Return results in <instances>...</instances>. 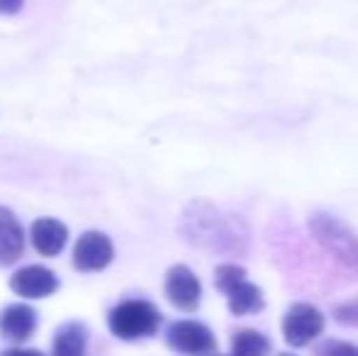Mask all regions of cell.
<instances>
[{
	"instance_id": "cell-12",
	"label": "cell",
	"mask_w": 358,
	"mask_h": 356,
	"mask_svg": "<svg viewBox=\"0 0 358 356\" xmlns=\"http://www.w3.org/2000/svg\"><path fill=\"white\" fill-rule=\"evenodd\" d=\"M24 252V227L17 215L0 205V266H13Z\"/></svg>"
},
{
	"instance_id": "cell-17",
	"label": "cell",
	"mask_w": 358,
	"mask_h": 356,
	"mask_svg": "<svg viewBox=\"0 0 358 356\" xmlns=\"http://www.w3.org/2000/svg\"><path fill=\"white\" fill-rule=\"evenodd\" d=\"M24 0H0V15H5V17H13V15H17L20 10H22Z\"/></svg>"
},
{
	"instance_id": "cell-15",
	"label": "cell",
	"mask_w": 358,
	"mask_h": 356,
	"mask_svg": "<svg viewBox=\"0 0 358 356\" xmlns=\"http://www.w3.org/2000/svg\"><path fill=\"white\" fill-rule=\"evenodd\" d=\"M334 320L346 327H358V298L334 308Z\"/></svg>"
},
{
	"instance_id": "cell-8",
	"label": "cell",
	"mask_w": 358,
	"mask_h": 356,
	"mask_svg": "<svg viewBox=\"0 0 358 356\" xmlns=\"http://www.w3.org/2000/svg\"><path fill=\"white\" fill-rule=\"evenodd\" d=\"M164 293L173 308L183 310V313H195L200 308V298H203V285L193 273V269H188L185 264H176L166 271Z\"/></svg>"
},
{
	"instance_id": "cell-18",
	"label": "cell",
	"mask_w": 358,
	"mask_h": 356,
	"mask_svg": "<svg viewBox=\"0 0 358 356\" xmlns=\"http://www.w3.org/2000/svg\"><path fill=\"white\" fill-rule=\"evenodd\" d=\"M0 356H47L39 349H24V347H10V349H3Z\"/></svg>"
},
{
	"instance_id": "cell-14",
	"label": "cell",
	"mask_w": 358,
	"mask_h": 356,
	"mask_svg": "<svg viewBox=\"0 0 358 356\" xmlns=\"http://www.w3.org/2000/svg\"><path fill=\"white\" fill-rule=\"evenodd\" d=\"M271 352V339L259 329H239L231 339V356H266Z\"/></svg>"
},
{
	"instance_id": "cell-1",
	"label": "cell",
	"mask_w": 358,
	"mask_h": 356,
	"mask_svg": "<svg viewBox=\"0 0 358 356\" xmlns=\"http://www.w3.org/2000/svg\"><path fill=\"white\" fill-rule=\"evenodd\" d=\"M178 234L200 252L217 257H244L251 247L249 225L241 218L222 213L203 198L190 200L178 220Z\"/></svg>"
},
{
	"instance_id": "cell-3",
	"label": "cell",
	"mask_w": 358,
	"mask_h": 356,
	"mask_svg": "<svg viewBox=\"0 0 358 356\" xmlns=\"http://www.w3.org/2000/svg\"><path fill=\"white\" fill-rule=\"evenodd\" d=\"M161 310L144 298H129L117 303L108 315V329L122 342H137V339L154 337L159 332Z\"/></svg>"
},
{
	"instance_id": "cell-2",
	"label": "cell",
	"mask_w": 358,
	"mask_h": 356,
	"mask_svg": "<svg viewBox=\"0 0 358 356\" xmlns=\"http://www.w3.org/2000/svg\"><path fill=\"white\" fill-rule=\"evenodd\" d=\"M307 227H310L312 239L336 266L349 273H358V237L349 225L336 220L334 215L317 210L307 220Z\"/></svg>"
},
{
	"instance_id": "cell-16",
	"label": "cell",
	"mask_w": 358,
	"mask_h": 356,
	"mask_svg": "<svg viewBox=\"0 0 358 356\" xmlns=\"http://www.w3.org/2000/svg\"><path fill=\"white\" fill-rule=\"evenodd\" d=\"M320 356H358V347L351 342H336V339H329L324 342V347L317 352Z\"/></svg>"
},
{
	"instance_id": "cell-4",
	"label": "cell",
	"mask_w": 358,
	"mask_h": 356,
	"mask_svg": "<svg viewBox=\"0 0 358 356\" xmlns=\"http://www.w3.org/2000/svg\"><path fill=\"white\" fill-rule=\"evenodd\" d=\"M215 285L220 293L227 295L231 315L244 318V315H256L264 310V293L259 285H254L246 278V271L236 264H220L215 269Z\"/></svg>"
},
{
	"instance_id": "cell-6",
	"label": "cell",
	"mask_w": 358,
	"mask_h": 356,
	"mask_svg": "<svg viewBox=\"0 0 358 356\" xmlns=\"http://www.w3.org/2000/svg\"><path fill=\"white\" fill-rule=\"evenodd\" d=\"M73 269L80 273H100L113 264L115 244L100 229H88L73 244Z\"/></svg>"
},
{
	"instance_id": "cell-5",
	"label": "cell",
	"mask_w": 358,
	"mask_h": 356,
	"mask_svg": "<svg viewBox=\"0 0 358 356\" xmlns=\"http://www.w3.org/2000/svg\"><path fill=\"white\" fill-rule=\"evenodd\" d=\"M166 344L185 356H208L217 349L215 334L198 320H176L166 329Z\"/></svg>"
},
{
	"instance_id": "cell-10",
	"label": "cell",
	"mask_w": 358,
	"mask_h": 356,
	"mask_svg": "<svg viewBox=\"0 0 358 356\" xmlns=\"http://www.w3.org/2000/svg\"><path fill=\"white\" fill-rule=\"evenodd\" d=\"M39 327L37 310L27 303H10L0 310V337L13 344H24Z\"/></svg>"
},
{
	"instance_id": "cell-19",
	"label": "cell",
	"mask_w": 358,
	"mask_h": 356,
	"mask_svg": "<svg viewBox=\"0 0 358 356\" xmlns=\"http://www.w3.org/2000/svg\"><path fill=\"white\" fill-rule=\"evenodd\" d=\"M278 356H295V354H278Z\"/></svg>"
},
{
	"instance_id": "cell-9",
	"label": "cell",
	"mask_w": 358,
	"mask_h": 356,
	"mask_svg": "<svg viewBox=\"0 0 358 356\" xmlns=\"http://www.w3.org/2000/svg\"><path fill=\"white\" fill-rule=\"evenodd\" d=\"M59 285H62L59 276L52 269L42 266V264H29V266L17 269L10 276V290L22 300L52 298L59 290Z\"/></svg>"
},
{
	"instance_id": "cell-11",
	"label": "cell",
	"mask_w": 358,
	"mask_h": 356,
	"mask_svg": "<svg viewBox=\"0 0 358 356\" xmlns=\"http://www.w3.org/2000/svg\"><path fill=\"white\" fill-rule=\"evenodd\" d=\"M29 239H32L34 252L47 259H54L69 244V227L57 218H39L29 227Z\"/></svg>"
},
{
	"instance_id": "cell-7",
	"label": "cell",
	"mask_w": 358,
	"mask_h": 356,
	"mask_svg": "<svg viewBox=\"0 0 358 356\" xmlns=\"http://www.w3.org/2000/svg\"><path fill=\"white\" fill-rule=\"evenodd\" d=\"M324 332V315L310 303H292L283 318V337L290 347H307Z\"/></svg>"
},
{
	"instance_id": "cell-13",
	"label": "cell",
	"mask_w": 358,
	"mask_h": 356,
	"mask_svg": "<svg viewBox=\"0 0 358 356\" xmlns=\"http://www.w3.org/2000/svg\"><path fill=\"white\" fill-rule=\"evenodd\" d=\"M88 339V327L78 320H69V322L59 325L57 332H54L52 356H85Z\"/></svg>"
}]
</instances>
